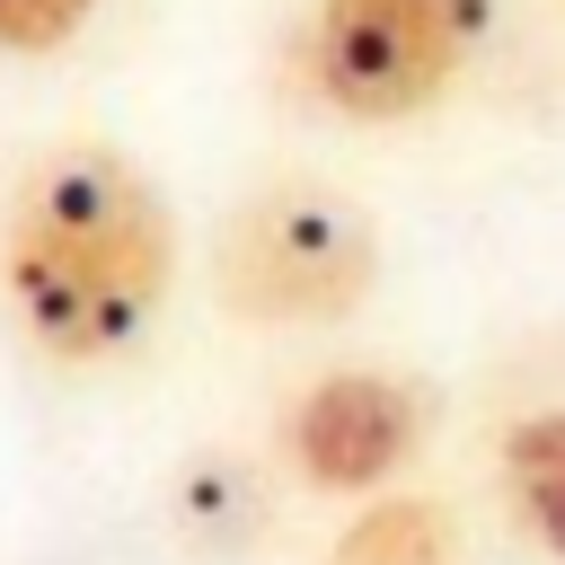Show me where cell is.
Listing matches in <instances>:
<instances>
[{
  "label": "cell",
  "mask_w": 565,
  "mask_h": 565,
  "mask_svg": "<svg viewBox=\"0 0 565 565\" xmlns=\"http://www.w3.org/2000/svg\"><path fill=\"white\" fill-rule=\"evenodd\" d=\"M0 300L35 362L106 371L177 300V212L115 141H53L0 203Z\"/></svg>",
  "instance_id": "6da1fadb"
},
{
  "label": "cell",
  "mask_w": 565,
  "mask_h": 565,
  "mask_svg": "<svg viewBox=\"0 0 565 565\" xmlns=\"http://www.w3.org/2000/svg\"><path fill=\"white\" fill-rule=\"evenodd\" d=\"M212 291L247 327H344L380 291V230L344 185L265 177L221 212Z\"/></svg>",
  "instance_id": "7a4b0ae2"
},
{
  "label": "cell",
  "mask_w": 565,
  "mask_h": 565,
  "mask_svg": "<svg viewBox=\"0 0 565 565\" xmlns=\"http://www.w3.org/2000/svg\"><path fill=\"white\" fill-rule=\"evenodd\" d=\"M494 35V0H309L300 79L344 124H415L459 97Z\"/></svg>",
  "instance_id": "3957f363"
},
{
  "label": "cell",
  "mask_w": 565,
  "mask_h": 565,
  "mask_svg": "<svg viewBox=\"0 0 565 565\" xmlns=\"http://www.w3.org/2000/svg\"><path fill=\"white\" fill-rule=\"evenodd\" d=\"M433 441V388L380 362H335L282 406V468L309 494H388Z\"/></svg>",
  "instance_id": "277c9868"
},
{
  "label": "cell",
  "mask_w": 565,
  "mask_h": 565,
  "mask_svg": "<svg viewBox=\"0 0 565 565\" xmlns=\"http://www.w3.org/2000/svg\"><path fill=\"white\" fill-rule=\"evenodd\" d=\"M327 565H468L450 503L433 494H362L353 521L327 539Z\"/></svg>",
  "instance_id": "5b68a950"
},
{
  "label": "cell",
  "mask_w": 565,
  "mask_h": 565,
  "mask_svg": "<svg viewBox=\"0 0 565 565\" xmlns=\"http://www.w3.org/2000/svg\"><path fill=\"white\" fill-rule=\"evenodd\" d=\"M494 468H503V503H512V521H521L547 556H565V406H530V415H512L503 441H494Z\"/></svg>",
  "instance_id": "8992f818"
},
{
  "label": "cell",
  "mask_w": 565,
  "mask_h": 565,
  "mask_svg": "<svg viewBox=\"0 0 565 565\" xmlns=\"http://www.w3.org/2000/svg\"><path fill=\"white\" fill-rule=\"evenodd\" d=\"M88 18H97V0H0V53L9 62H44V53L79 44Z\"/></svg>",
  "instance_id": "52a82bcc"
}]
</instances>
